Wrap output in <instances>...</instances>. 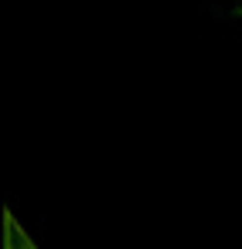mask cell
Segmentation results:
<instances>
[{"label":"cell","mask_w":242,"mask_h":249,"mask_svg":"<svg viewBox=\"0 0 242 249\" xmlns=\"http://www.w3.org/2000/svg\"><path fill=\"white\" fill-rule=\"evenodd\" d=\"M7 249H35L31 239L14 225V218H7Z\"/></svg>","instance_id":"obj_1"}]
</instances>
